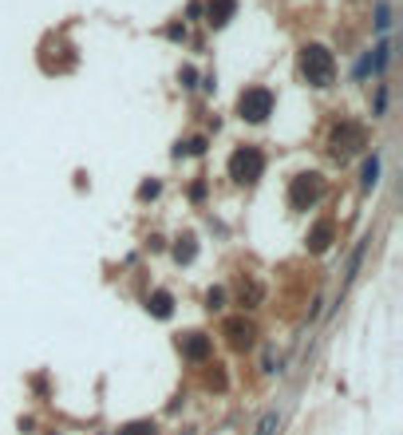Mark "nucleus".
Returning <instances> with one entry per match:
<instances>
[{"label":"nucleus","instance_id":"f257e3e1","mask_svg":"<svg viewBox=\"0 0 403 435\" xmlns=\"http://www.w3.org/2000/svg\"><path fill=\"white\" fill-rule=\"evenodd\" d=\"M301 75L313 87H332L336 84V56L324 44H305L301 48Z\"/></svg>","mask_w":403,"mask_h":435},{"label":"nucleus","instance_id":"f03ea898","mask_svg":"<svg viewBox=\"0 0 403 435\" xmlns=\"http://www.w3.org/2000/svg\"><path fill=\"white\" fill-rule=\"evenodd\" d=\"M261 174H265V151H261V146L245 143V146H237V151L230 155V178H233V182L253 186Z\"/></svg>","mask_w":403,"mask_h":435},{"label":"nucleus","instance_id":"7ed1b4c3","mask_svg":"<svg viewBox=\"0 0 403 435\" xmlns=\"http://www.w3.org/2000/svg\"><path fill=\"white\" fill-rule=\"evenodd\" d=\"M277 107V96L269 91V87H245L242 96H237V115L245 123H265Z\"/></svg>","mask_w":403,"mask_h":435},{"label":"nucleus","instance_id":"20e7f679","mask_svg":"<svg viewBox=\"0 0 403 435\" xmlns=\"http://www.w3.org/2000/svg\"><path fill=\"white\" fill-rule=\"evenodd\" d=\"M324 198V178L320 174H297L293 182H289V206L293 210H313V206Z\"/></svg>","mask_w":403,"mask_h":435},{"label":"nucleus","instance_id":"39448f33","mask_svg":"<svg viewBox=\"0 0 403 435\" xmlns=\"http://www.w3.org/2000/svg\"><path fill=\"white\" fill-rule=\"evenodd\" d=\"M329 146H332V155H336V158H348V155H356L360 146H368V131H364V123L344 119L340 127L332 131Z\"/></svg>","mask_w":403,"mask_h":435},{"label":"nucleus","instance_id":"423d86ee","mask_svg":"<svg viewBox=\"0 0 403 435\" xmlns=\"http://www.w3.org/2000/svg\"><path fill=\"white\" fill-rule=\"evenodd\" d=\"M178 352H182L186 360H210V352H214V340L206 337V333H186V337H178Z\"/></svg>","mask_w":403,"mask_h":435},{"label":"nucleus","instance_id":"0eeeda50","mask_svg":"<svg viewBox=\"0 0 403 435\" xmlns=\"http://www.w3.org/2000/svg\"><path fill=\"white\" fill-rule=\"evenodd\" d=\"M226 340H230V349H253V340H257V328L245 321V316H230L226 321Z\"/></svg>","mask_w":403,"mask_h":435},{"label":"nucleus","instance_id":"6e6552de","mask_svg":"<svg viewBox=\"0 0 403 435\" xmlns=\"http://www.w3.org/2000/svg\"><path fill=\"white\" fill-rule=\"evenodd\" d=\"M237 16V0H206V24L210 28H226Z\"/></svg>","mask_w":403,"mask_h":435},{"label":"nucleus","instance_id":"1a4fd4ad","mask_svg":"<svg viewBox=\"0 0 403 435\" xmlns=\"http://www.w3.org/2000/svg\"><path fill=\"white\" fill-rule=\"evenodd\" d=\"M332 234H336V226H332V222H317V226H313V234H308V250H313V254H324V250H329L332 245Z\"/></svg>","mask_w":403,"mask_h":435},{"label":"nucleus","instance_id":"9d476101","mask_svg":"<svg viewBox=\"0 0 403 435\" xmlns=\"http://www.w3.org/2000/svg\"><path fill=\"white\" fill-rule=\"evenodd\" d=\"M147 309H150V316H159V321H166V316L174 313V297L166 289H155L147 297Z\"/></svg>","mask_w":403,"mask_h":435},{"label":"nucleus","instance_id":"9b49d317","mask_svg":"<svg viewBox=\"0 0 403 435\" xmlns=\"http://www.w3.org/2000/svg\"><path fill=\"white\" fill-rule=\"evenodd\" d=\"M376 178H379V158L372 155V158H364V170H360V186H364V190H372V186H376Z\"/></svg>","mask_w":403,"mask_h":435},{"label":"nucleus","instance_id":"f8f14e48","mask_svg":"<svg viewBox=\"0 0 403 435\" xmlns=\"http://www.w3.org/2000/svg\"><path fill=\"white\" fill-rule=\"evenodd\" d=\"M174 257H178V261H194V257H198V242L190 238V234H186L182 242L174 245Z\"/></svg>","mask_w":403,"mask_h":435},{"label":"nucleus","instance_id":"ddd939ff","mask_svg":"<svg viewBox=\"0 0 403 435\" xmlns=\"http://www.w3.org/2000/svg\"><path fill=\"white\" fill-rule=\"evenodd\" d=\"M119 435H155V423L150 420H131V423H123Z\"/></svg>","mask_w":403,"mask_h":435},{"label":"nucleus","instance_id":"4468645a","mask_svg":"<svg viewBox=\"0 0 403 435\" xmlns=\"http://www.w3.org/2000/svg\"><path fill=\"white\" fill-rule=\"evenodd\" d=\"M376 28H379V32H388V28H391V8H388V4H379V8H376Z\"/></svg>","mask_w":403,"mask_h":435},{"label":"nucleus","instance_id":"2eb2a0df","mask_svg":"<svg viewBox=\"0 0 403 435\" xmlns=\"http://www.w3.org/2000/svg\"><path fill=\"white\" fill-rule=\"evenodd\" d=\"M273 427H277V411H269L265 420L257 423V435H273Z\"/></svg>","mask_w":403,"mask_h":435},{"label":"nucleus","instance_id":"dca6fc26","mask_svg":"<svg viewBox=\"0 0 403 435\" xmlns=\"http://www.w3.org/2000/svg\"><path fill=\"white\" fill-rule=\"evenodd\" d=\"M221 301H226V293H221V289H210L206 293V309H210V313H214V309H221Z\"/></svg>","mask_w":403,"mask_h":435},{"label":"nucleus","instance_id":"f3484780","mask_svg":"<svg viewBox=\"0 0 403 435\" xmlns=\"http://www.w3.org/2000/svg\"><path fill=\"white\" fill-rule=\"evenodd\" d=\"M159 182H143V186H139V198H143V202H147V198H159Z\"/></svg>","mask_w":403,"mask_h":435},{"label":"nucleus","instance_id":"a211bd4d","mask_svg":"<svg viewBox=\"0 0 403 435\" xmlns=\"http://www.w3.org/2000/svg\"><path fill=\"white\" fill-rule=\"evenodd\" d=\"M178 79H182V87H194L198 72H194V68H182V75H178Z\"/></svg>","mask_w":403,"mask_h":435},{"label":"nucleus","instance_id":"6ab92c4d","mask_svg":"<svg viewBox=\"0 0 403 435\" xmlns=\"http://www.w3.org/2000/svg\"><path fill=\"white\" fill-rule=\"evenodd\" d=\"M166 36H171V40H186V28H178V24H171V28H166Z\"/></svg>","mask_w":403,"mask_h":435}]
</instances>
